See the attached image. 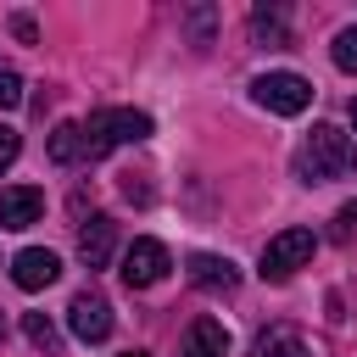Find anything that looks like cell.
I'll return each mask as SVG.
<instances>
[{
  "label": "cell",
  "mask_w": 357,
  "mask_h": 357,
  "mask_svg": "<svg viewBox=\"0 0 357 357\" xmlns=\"http://www.w3.org/2000/svg\"><path fill=\"white\" fill-rule=\"evenodd\" d=\"M0 106H6V112H11V106H22V73H17V67H6V61H0Z\"/></svg>",
  "instance_id": "cell-18"
},
{
  "label": "cell",
  "mask_w": 357,
  "mask_h": 357,
  "mask_svg": "<svg viewBox=\"0 0 357 357\" xmlns=\"http://www.w3.org/2000/svg\"><path fill=\"white\" fill-rule=\"evenodd\" d=\"M178 357H229V329H223L218 318H206V312H201V318L184 329Z\"/></svg>",
  "instance_id": "cell-11"
},
{
  "label": "cell",
  "mask_w": 357,
  "mask_h": 357,
  "mask_svg": "<svg viewBox=\"0 0 357 357\" xmlns=\"http://www.w3.org/2000/svg\"><path fill=\"white\" fill-rule=\"evenodd\" d=\"M212 22H218V11H212V6H190V11H184V28H190V39H195V45H212Z\"/></svg>",
  "instance_id": "cell-16"
},
{
  "label": "cell",
  "mask_w": 357,
  "mask_h": 357,
  "mask_svg": "<svg viewBox=\"0 0 357 357\" xmlns=\"http://www.w3.org/2000/svg\"><path fill=\"white\" fill-rule=\"evenodd\" d=\"M123 357H145V351H123Z\"/></svg>",
  "instance_id": "cell-23"
},
{
  "label": "cell",
  "mask_w": 357,
  "mask_h": 357,
  "mask_svg": "<svg viewBox=\"0 0 357 357\" xmlns=\"http://www.w3.org/2000/svg\"><path fill=\"white\" fill-rule=\"evenodd\" d=\"M351 128H357V100H351Z\"/></svg>",
  "instance_id": "cell-22"
},
{
  "label": "cell",
  "mask_w": 357,
  "mask_h": 357,
  "mask_svg": "<svg viewBox=\"0 0 357 357\" xmlns=\"http://www.w3.org/2000/svg\"><path fill=\"white\" fill-rule=\"evenodd\" d=\"M251 357H312V346H307L290 324H268V329L251 340Z\"/></svg>",
  "instance_id": "cell-12"
},
{
  "label": "cell",
  "mask_w": 357,
  "mask_h": 357,
  "mask_svg": "<svg viewBox=\"0 0 357 357\" xmlns=\"http://www.w3.org/2000/svg\"><path fill=\"white\" fill-rule=\"evenodd\" d=\"M17 151H22V139H17V128H6V123H0V173H6L11 162H17Z\"/></svg>",
  "instance_id": "cell-20"
},
{
  "label": "cell",
  "mask_w": 357,
  "mask_h": 357,
  "mask_svg": "<svg viewBox=\"0 0 357 357\" xmlns=\"http://www.w3.org/2000/svg\"><path fill=\"white\" fill-rule=\"evenodd\" d=\"M39 212H45V195L33 184L0 190V229H28V223H39Z\"/></svg>",
  "instance_id": "cell-10"
},
{
  "label": "cell",
  "mask_w": 357,
  "mask_h": 357,
  "mask_svg": "<svg viewBox=\"0 0 357 357\" xmlns=\"http://www.w3.org/2000/svg\"><path fill=\"white\" fill-rule=\"evenodd\" d=\"M251 100L273 117H296L312 106V84L301 73H262V78H251Z\"/></svg>",
  "instance_id": "cell-3"
},
{
  "label": "cell",
  "mask_w": 357,
  "mask_h": 357,
  "mask_svg": "<svg viewBox=\"0 0 357 357\" xmlns=\"http://www.w3.org/2000/svg\"><path fill=\"white\" fill-rule=\"evenodd\" d=\"M251 28H257L262 39H273V45H290V33H284V11H273V6H257V11H251Z\"/></svg>",
  "instance_id": "cell-15"
},
{
  "label": "cell",
  "mask_w": 357,
  "mask_h": 357,
  "mask_svg": "<svg viewBox=\"0 0 357 357\" xmlns=\"http://www.w3.org/2000/svg\"><path fill=\"white\" fill-rule=\"evenodd\" d=\"M50 162L56 167H73V162H84V134H78V123H61L56 134H50Z\"/></svg>",
  "instance_id": "cell-13"
},
{
  "label": "cell",
  "mask_w": 357,
  "mask_h": 357,
  "mask_svg": "<svg viewBox=\"0 0 357 357\" xmlns=\"http://www.w3.org/2000/svg\"><path fill=\"white\" fill-rule=\"evenodd\" d=\"M0 340H6V312H0Z\"/></svg>",
  "instance_id": "cell-21"
},
{
  "label": "cell",
  "mask_w": 357,
  "mask_h": 357,
  "mask_svg": "<svg viewBox=\"0 0 357 357\" xmlns=\"http://www.w3.org/2000/svg\"><path fill=\"white\" fill-rule=\"evenodd\" d=\"M112 251H117V223H112L106 212H95V218L78 229V257H84V268H106Z\"/></svg>",
  "instance_id": "cell-9"
},
{
  "label": "cell",
  "mask_w": 357,
  "mask_h": 357,
  "mask_svg": "<svg viewBox=\"0 0 357 357\" xmlns=\"http://www.w3.org/2000/svg\"><path fill=\"white\" fill-rule=\"evenodd\" d=\"M329 56H335V67H340V73H357V28H340V33H335V45H329Z\"/></svg>",
  "instance_id": "cell-17"
},
{
  "label": "cell",
  "mask_w": 357,
  "mask_h": 357,
  "mask_svg": "<svg viewBox=\"0 0 357 357\" xmlns=\"http://www.w3.org/2000/svg\"><path fill=\"white\" fill-rule=\"evenodd\" d=\"M351 167H357V145L335 123H312V134L296 145V178L301 184H329V178H346Z\"/></svg>",
  "instance_id": "cell-1"
},
{
  "label": "cell",
  "mask_w": 357,
  "mask_h": 357,
  "mask_svg": "<svg viewBox=\"0 0 357 357\" xmlns=\"http://www.w3.org/2000/svg\"><path fill=\"white\" fill-rule=\"evenodd\" d=\"M112 324H117V318H112V301H106L100 290H78V296H73V307H67V329H73L84 346H100V340L112 335Z\"/></svg>",
  "instance_id": "cell-6"
},
{
  "label": "cell",
  "mask_w": 357,
  "mask_h": 357,
  "mask_svg": "<svg viewBox=\"0 0 357 357\" xmlns=\"http://www.w3.org/2000/svg\"><path fill=\"white\" fill-rule=\"evenodd\" d=\"M312 251H318V234H312V229H279V234L262 245V279L284 284L296 268L312 262Z\"/></svg>",
  "instance_id": "cell-4"
},
{
  "label": "cell",
  "mask_w": 357,
  "mask_h": 357,
  "mask_svg": "<svg viewBox=\"0 0 357 357\" xmlns=\"http://www.w3.org/2000/svg\"><path fill=\"white\" fill-rule=\"evenodd\" d=\"M78 134H84V162H100L117 145L151 139V117L134 106H106V112H89V123H78Z\"/></svg>",
  "instance_id": "cell-2"
},
{
  "label": "cell",
  "mask_w": 357,
  "mask_h": 357,
  "mask_svg": "<svg viewBox=\"0 0 357 357\" xmlns=\"http://www.w3.org/2000/svg\"><path fill=\"white\" fill-rule=\"evenodd\" d=\"M22 335L33 351H61V329L45 318V312H22Z\"/></svg>",
  "instance_id": "cell-14"
},
{
  "label": "cell",
  "mask_w": 357,
  "mask_h": 357,
  "mask_svg": "<svg viewBox=\"0 0 357 357\" xmlns=\"http://www.w3.org/2000/svg\"><path fill=\"white\" fill-rule=\"evenodd\" d=\"M329 234H335V240H351V234H357V201H346V206L335 212V229H329Z\"/></svg>",
  "instance_id": "cell-19"
},
{
  "label": "cell",
  "mask_w": 357,
  "mask_h": 357,
  "mask_svg": "<svg viewBox=\"0 0 357 357\" xmlns=\"http://www.w3.org/2000/svg\"><path fill=\"white\" fill-rule=\"evenodd\" d=\"M190 284L206 290V296H234V290H240V268H234L229 257L195 251V257H190Z\"/></svg>",
  "instance_id": "cell-7"
},
{
  "label": "cell",
  "mask_w": 357,
  "mask_h": 357,
  "mask_svg": "<svg viewBox=\"0 0 357 357\" xmlns=\"http://www.w3.org/2000/svg\"><path fill=\"white\" fill-rule=\"evenodd\" d=\"M167 268H173V257H167V245L162 240H151V234H139L128 251H123V284L128 290H151V284H162L167 279Z\"/></svg>",
  "instance_id": "cell-5"
},
{
  "label": "cell",
  "mask_w": 357,
  "mask_h": 357,
  "mask_svg": "<svg viewBox=\"0 0 357 357\" xmlns=\"http://www.w3.org/2000/svg\"><path fill=\"white\" fill-rule=\"evenodd\" d=\"M11 279H17L22 290H45V284H56V279H61V257H56V251H45V245H28V251H17V257H11Z\"/></svg>",
  "instance_id": "cell-8"
}]
</instances>
